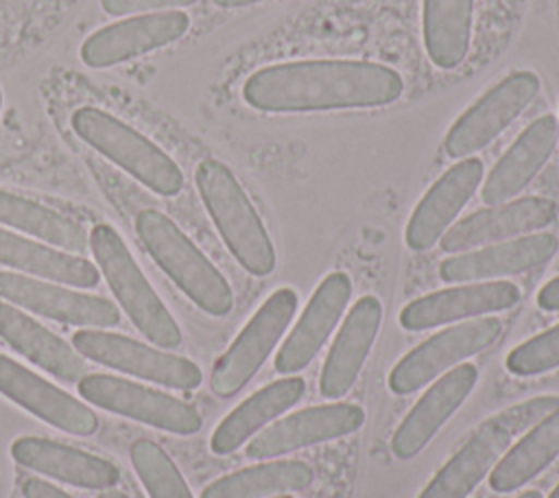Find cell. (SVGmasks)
Wrapping results in <instances>:
<instances>
[{
  "label": "cell",
  "mask_w": 559,
  "mask_h": 498,
  "mask_svg": "<svg viewBox=\"0 0 559 498\" xmlns=\"http://www.w3.org/2000/svg\"><path fill=\"white\" fill-rule=\"evenodd\" d=\"M402 90V76L389 66L317 59L260 68L245 81L242 98L260 111L369 109L393 103Z\"/></svg>",
  "instance_id": "cell-1"
},
{
  "label": "cell",
  "mask_w": 559,
  "mask_h": 498,
  "mask_svg": "<svg viewBox=\"0 0 559 498\" xmlns=\"http://www.w3.org/2000/svg\"><path fill=\"white\" fill-rule=\"evenodd\" d=\"M135 232L159 269L203 312L225 317L234 308V293L223 273L164 212L146 208L135 216Z\"/></svg>",
  "instance_id": "cell-2"
},
{
  "label": "cell",
  "mask_w": 559,
  "mask_h": 498,
  "mask_svg": "<svg viewBox=\"0 0 559 498\" xmlns=\"http://www.w3.org/2000/svg\"><path fill=\"white\" fill-rule=\"evenodd\" d=\"M194 181L207 214L238 264L251 275H269L275 269L273 242L234 173L218 159H203L197 166Z\"/></svg>",
  "instance_id": "cell-3"
},
{
  "label": "cell",
  "mask_w": 559,
  "mask_h": 498,
  "mask_svg": "<svg viewBox=\"0 0 559 498\" xmlns=\"http://www.w3.org/2000/svg\"><path fill=\"white\" fill-rule=\"evenodd\" d=\"M90 249L98 271L142 336L155 347H177L181 343V330L140 271L122 236L111 225L98 223L90 232Z\"/></svg>",
  "instance_id": "cell-4"
},
{
  "label": "cell",
  "mask_w": 559,
  "mask_h": 498,
  "mask_svg": "<svg viewBox=\"0 0 559 498\" xmlns=\"http://www.w3.org/2000/svg\"><path fill=\"white\" fill-rule=\"evenodd\" d=\"M74 133L127 170L148 190L175 197L183 188V173L155 142L98 107H79L70 116Z\"/></svg>",
  "instance_id": "cell-5"
},
{
  "label": "cell",
  "mask_w": 559,
  "mask_h": 498,
  "mask_svg": "<svg viewBox=\"0 0 559 498\" xmlns=\"http://www.w3.org/2000/svg\"><path fill=\"white\" fill-rule=\"evenodd\" d=\"M72 345L83 358L170 389H197L203 378L199 365L190 358L103 328L76 330L72 334Z\"/></svg>",
  "instance_id": "cell-6"
},
{
  "label": "cell",
  "mask_w": 559,
  "mask_h": 498,
  "mask_svg": "<svg viewBox=\"0 0 559 498\" xmlns=\"http://www.w3.org/2000/svg\"><path fill=\"white\" fill-rule=\"evenodd\" d=\"M297 310V293L277 288L247 321L234 343L221 354L210 374V387L218 398L238 393L269 358Z\"/></svg>",
  "instance_id": "cell-7"
},
{
  "label": "cell",
  "mask_w": 559,
  "mask_h": 498,
  "mask_svg": "<svg viewBox=\"0 0 559 498\" xmlns=\"http://www.w3.org/2000/svg\"><path fill=\"white\" fill-rule=\"evenodd\" d=\"M76 389L83 395V400H87L94 406H100L109 413L148 424L166 432L192 435L203 424L199 411L188 402L164 391L142 387L120 376L85 374L76 382Z\"/></svg>",
  "instance_id": "cell-8"
},
{
  "label": "cell",
  "mask_w": 559,
  "mask_h": 498,
  "mask_svg": "<svg viewBox=\"0 0 559 498\" xmlns=\"http://www.w3.org/2000/svg\"><path fill=\"white\" fill-rule=\"evenodd\" d=\"M539 79L528 70L511 72L483 94L448 131L443 149L450 157L463 159L487 146L502 133L537 96Z\"/></svg>",
  "instance_id": "cell-9"
},
{
  "label": "cell",
  "mask_w": 559,
  "mask_h": 498,
  "mask_svg": "<svg viewBox=\"0 0 559 498\" xmlns=\"http://www.w3.org/2000/svg\"><path fill=\"white\" fill-rule=\"evenodd\" d=\"M500 330L502 325L496 317H480L441 330L439 334L411 349L391 369L389 389L397 395H408L421 389L452 365L489 347L500 336Z\"/></svg>",
  "instance_id": "cell-10"
},
{
  "label": "cell",
  "mask_w": 559,
  "mask_h": 498,
  "mask_svg": "<svg viewBox=\"0 0 559 498\" xmlns=\"http://www.w3.org/2000/svg\"><path fill=\"white\" fill-rule=\"evenodd\" d=\"M0 297L17 308L79 328H111L120 323V310L109 299L22 273L0 271Z\"/></svg>",
  "instance_id": "cell-11"
},
{
  "label": "cell",
  "mask_w": 559,
  "mask_h": 498,
  "mask_svg": "<svg viewBox=\"0 0 559 498\" xmlns=\"http://www.w3.org/2000/svg\"><path fill=\"white\" fill-rule=\"evenodd\" d=\"M190 26L183 11H155L124 17L92 33L81 44V61L90 68H109L177 42Z\"/></svg>",
  "instance_id": "cell-12"
},
{
  "label": "cell",
  "mask_w": 559,
  "mask_h": 498,
  "mask_svg": "<svg viewBox=\"0 0 559 498\" xmlns=\"http://www.w3.org/2000/svg\"><path fill=\"white\" fill-rule=\"evenodd\" d=\"M0 393L70 435L87 437L98 428V417L87 404L4 354H0Z\"/></svg>",
  "instance_id": "cell-13"
},
{
  "label": "cell",
  "mask_w": 559,
  "mask_h": 498,
  "mask_svg": "<svg viewBox=\"0 0 559 498\" xmlns=\"http://www.w3.org/2000/svg\"><path fill=\"white\" fill-rule=\"evenodd\" d=\"M365 422V411L356 404L338 402L297 411L260 430L247 446L249 459H271L319 441L352 435Z\"/></svg>",
  "instance_id": "cell-14"
},
{
  "label": "cell",
  "mask_w": 559,
  "mask_h": 498,
  "mask_svg": "<svg viewBox=\"0 0 559 498\" xmlns=\"http://www.w3.org/2000/svg\"><path fill=\"white\" fill-rule=\"evenodd\" d=\"M555 218L557 205L550 199L524 197L509 203H498L496 208L478 210L448 227L441 236V249L456 253L513 236L533 234L548 227Z\"/></svg>",
  "instance_id": "cell-15"
},
{
  "label": "cell",
  "mask_w": 559,
  "mask_h": 498,
  "mask_svg": "<svg viewBox=\"0 0 559 498\" xmlns=\"http://www.w3.org/2000/svg\"><path fill=\"white\" fill-rule=\"evenodd\" d=\"M352 295L349 275L334 271L317 286L299 321L290 330L275 356V369L280 374H295L304 369L323 347L330 332L338 323Z\"/></svg>",
  "instance_id": "cell-16"
},
{
  "label": "cell",
  "mask_w": 559,
  "mask_h": 498,
  "mask_svg": "<svg viewBox=\"0 0 559 498\" xmlns=\"http://www.w3.org/2000/svg\"><path fill=\"white\" fill-rule=\"evenodd\" d=\"M480 179L483 164L476 157H463L459 164L448 168L413 210L404 232L406 245L413 251L430 249L476 192Z\"/></svg>",
  "instance_id": "cell-17"
},
{
  "label": "cell",
  "mask_w": 559,
  "mask_h": 498,
  "mask_svg": "<svg viewBox=\"0 0 559 498\" xmlns=\"http://www.w3.org/2000/svg\"><path fill=\"white\" fill-rule=\"evenodd\" d=\"M520 290L511 282H474L456 288L437 290L413 299L400 312V323L406 330H426L459 319L480 317L515 306Z\"/></svg>",
  "instance_id": "cell-18"
},
{
  "label": "cell",
  "mask_w": 559,
  "mask_h": 498,
  "mask_svg": "<svg viewBox=\"0 0 559 498\" xmlns=\"http://www.w3.org/2000/svg\"><path fill=\"white\" fill-rule=\"evenodd\" d=\"M478 371L472 363H463L441 376L408 411L391 437V450L397 459H413L437 435L443 422L465 402L474 389Z\"/></svg>",
  "instance_id": "cell-19"
},
{
  "label": "cell",
  "mask_w": 559,
  "mask_h": 498,
  "mask_svg": "<svg viewBox=\"0 0 559 498\" xmlns=\"http://www.w3.org/2000/svg\"><path fill=\"white\" fill-rule=\"evenodd\" d=\"M552 234H531L515 240H502L461 256H452L439 264L443 282H483L491 277L513 275L544 264L557 253Z\"/></svg>",
  "instance_id": "cell-20"
},
{
  "label": "cell",
  "mask_w": 559,
  "mask_h": 498,
  "mask_svg": "<svg viewBox=\"0 0 559 498\" xmlns=\"http://www.w3.org/2000/svg\"><path fill=\"white\" fill-rule=\"evenodd\" d=\"M380 321L382 304L378 297L365 295L352 306L321 369L319 389L325 398L334 400L352 389L376 341Z\"/></svg>",
  "instance_id": "cell-21"
},
{
  "label": "cell",
  "mask_w": 559,
  "mask_h": 498,
  "mask_svg": "<svg viewBox=\"0 0 559 498\" xmlns=\"http://www.w3.org/2000/svg\"><path fill=\"white\" fill-rule=\"evenodd\" d=\"M11 456L28 470L83 489H111L120 481V470L111 461L44 437H17Z\"/></svg>",
  "instance_id": "cell-22"
},
{
  "label": "cell",
  "mask_w": 559,
  "mask_h": 498,
  "mask_svg": "<svg viewBox=\"0 0 559 498\" xmlns=\"http://www.w3.org/2000/svg\"><path fill=\"white\" fill-rule=\"evenodd\" d=\"M557 138L559 124L552 116H542L531 122L487 175L480 190L483 201L487 205H498L526 188L555 151Z\"/></svg>",
  "instance_id": "cell-23"
},
{
  "label": "cell",
  "mask_w": 559,
  "mask_h": 498,
  "mask_svg": "<svg viewBox=\"0 0 559 498\" xmlns=\"http://www.w3.org/2000/svg\"><path fill=\"white\" fill-rule=\"evenodd\" d=\"M0 336L17 354L63 382H79L85 376V360L74 345L7 301H0Z\"/></svg>",
  "instance_id": "cell-24"
},
{
  "label": "cell",
  "mask_w": 559,
  "mask_h": 498,
  "mask_svg": "<svg viewBox=\"0 0 559 498\" xmlns=\"http://www.w3.org/2000/svg\"><path fill=\"white\" fill-rule=\"evenodd\" d=\"M511 430L500 422H487L469 441L435 474L419 498H467L483 476L498 463L509 448Z\"/></svg>",
  "instance_id": "cell-25"
},
{
  "label": "cell",
  "mask_w": 559,
  "mask_h": 498,
  "mask_svg": "<svg viewBox=\"0 0 559 498\" xmlns=\"http://www.w3.org/2000/svg\"><path fill=\"white\" fill-rule=\"evenodd\" d=\"M0 264L24 271L46 282H59L79 288H92L100 280L94 262L52 245L35 242L0 227Z\"/></svg>",
  "instance_id": "cell-26"
},
{
  "label": "cell",
  "mask_w": 559,
  "mask_h": 498,
  "mask_svg": "<svg viewBox=\"0 0 559 498\" xmlns=\"http://www.w3.org/2000/svg\"><path fill=\"white\" fill-rule=\"evenodd\" d=\"M306 391V382L299 376H288L275 380L245 402H240L212 432L210 450L214 454H229L238 450L249 437H253L264 424H269L280 413L288 411Z\"/></svg>",
  "instance_id": "cell-27"
},
{
  "label": "cell",
  "mask_w": 559,
  "mask_h": 498,
  "mask_svg": "<svg viewBox=\"0 0 559 498\" xmlns=\"http://www.w3.org/2000/svg\"><path fill=\"white\" fill-rule=\"evenodd\" d=\"M559 454V406L531 428L504 456L498 459L489 474L493 491L507 494L537 476Z\"/></svg>",
  "instance_id": "cell-28"
},
{
  "label": "cell",
  "mask_w": 559,
  "mask_h": 498,
  "mask_svg": "<svg viewBox=\"0 0 559 498\" xmlns=\"http://www.w3.org/2000/svg\"><path fill=\"white\" fill-rule=\"evenodd\" d=\"M0 225L20 229L70 253H83L90 247V234L76 221L9 190H0Z\"/></svg>",
  "instance_id": "cell-29"
},
{
  "label": "cell",
  "mask_w": 559,
  "mask_h": 498,
  "mask_svg": "<svg viewBox=\"0 0 559 498\" xmlns=\"http://www.w3.org/2000/svg\"><path fill=\"white\" fill-rule=\"evenodd\" d=\"M474 0H424V46L437 68H456L469 50Z\"/></svg>",
  "instance_id": "cell-30"
},
{
  "label": "cell",
  "mask_w": 559,
  "mask_h": 498,
  "mask_svg": "<svg viewBox=\"0 0 559 498\" xmlns=\"http://www.w3.org/2000/svg\"><path fill=\"white\" fill-rule=\"evenodd\" d=\"M312 470L301 461H271L231 472L210 483L201 498H266L275 494L306 489Z\"/></svg>",
  "instance_id": "cell-31"
},
{
  "label": "cell",
  "mask_w": 559,
  "mask_h": 498,
  "mask_svg": "<svg viewBox=\"0 0 559 498\" xmlns=\"http://www.w3.org/2000/svg\"><path fill=\"white\" fill-rule=\"evenodd\" d=\"M129 456L151 498H192L181 472L155 441L138 439Z\"/></svg>",
  "instance_id": "cell-32"
},
{
  "label": "cell",
  "mask_w": 559,
  "mask_h": 498,
  "mask_svg": "<svg viewBox=\"0 0 559 498\" xmlns=\"http://www.w3.org/2000/svg\"><path fill=\"white\" fill-rule=\"evenodd\" d=\"M559 367V323L509 352L507 369L515 376H537Z\"/></svg>",
  "instance_id": "cell-33"
},
{
  "label": "cell",
  "mask_w": 559,
  "mask_h": 498,
  "mask_svg": "<svg viewBox=\"0 0 559 498\" xmlns=\"http://www.w3.org/2000/svg\"><path fill=\"white\" fill-rule=\"evenodd\" d=\"M197 0H100L103 11L109 15H131V13H148L162 9H177L194 4Z\"/></svg>",
  "instance_id": "cell-34"
},
{
  "label": "cell",
  "mask_w": 559,
  "mask_h": 498,
  "mask_svg": "<svg viewBox=\"0 0 559 498\" xmlns=\"http://www.w3.org/2000/svg\"><path fill=\"white\" fill-rule=\"evenodd\" d=\"M22 494H24V498H72L63 489H59L52 483L41 481V478H26L22 485Z\"/></svg>",
  "instance_id": "cell-35"
},
{
  "label": "cell",
  "mask_w": 559,
  "mask_h": 498,
  "mask_svg": "<svg viewBox=\"0 0 559 498\" xmlns=\"http://www.w3.org/2000/svg\"><path fill=\"white\" fill-rule=\"evenodd\" d=\"M537 304L544 310H559V277L542 286V290L537 293Z\"/></svg>",
  "instance_id": "cell-36"
},
{
  "label": "cell",
  "mask_w": 559,
  "mask_h": 498,
  "mask_svg": "<svg viewBox=\"0 0 559 498\" xmlns=\"http://www.w3.org/2000/svg\"><path fill=\"white\" fill-rule=\"evenodd\" d=\"M214 4L223 7V9H234V7H247L253 2H262V0H212Z\"/></svg>",
  "instance_id": "cell-37"
},
{
  "label": "cell",
  "mask_w": 559,
  "mask_h": 498,
  "mask_svg": "<svg viewBox=\"0 0 559 498\" xmlns=\"http://www.w3.org/2000/svg\"><path fill=\"white\" fill-rule=\"evenodd\" d=\"M98 498H129V496L122 491H116V489H103V494Z\"/></svg>",
  "instance_id": "cell-38"
},
{
  "label": "cell",
  "mask_w": 559,
  "mask_h": 498,
  "mask_svg": "<svg viewBox=\"0 0 559 498\" xmlns=\"http://www.w3.org/2000/svg\"><path fill=\"white\" fill-rule=\"evenodd\" d=\"M518 498H542V494H539V491H524V494L518 496Z\"/></svg>",
  "instance_id": "cell-39"
},
{
  "label": "cell",
  "mask_w": 559,
  "mask_h": 498,
  "mask_svg": "<svg viewBox=\"0 0 559 498\" xmlns=\"http://www.w3.org/2000/svg\"><path fill=\"white\" fill-rule=\"evenodd\" d=\"M550 498H559V485L552 489V494H550Z\"/></svg>",
  "instance_id": "cell-40"
},
{
  "label": "cell",
  "mask_w": 559,
  "mask_h": 498,
  "mask_svg": "<svg viewBox=\"0 0 559 498\" xmlns=\"http://www.w3.org/2000/svg\"><path fill=\"white\" fill-rule=\"evenodd\" d=\"M341 2H345V4H356V2H362V0H341Z\"/></svg>",
  "instance_id": "cell-41"
},
{
  "label": "cell",
  "mask_w": 559,
  "mask_h": 498,
  "mask_svg": "<svg viewBox=\"0 0 559 498\" xmlns=\"http://www.w3.org/2000/svg\"><path fill=\"white\" fill-rule=\"evenodd\" d=\"M273 498H290V496H284V494H280V496H273Z\"/></svg>",
  "instance_id": "cell-42"
},
{
  "label": "cell",
  "mask_w": 559,
  "mask_h": 498,
  "mask_svg": "<svg viewBox=\"0 0 559 498\" xmlns=\"http://www.w3.org/2000/svg\"><path fill=\"white\" fill-rule=\"evenodd\" d=\"M0 109H2V90H0Z\"/></svg>",
  "instance_id": "cell-43"
}]
</instances>
